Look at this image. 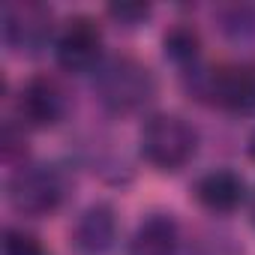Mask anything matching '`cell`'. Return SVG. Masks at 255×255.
<instances>
[{
    "label": "cell",
    "instance_id": "obj_14",
    "mask_svg": "<svg viewBox=\"0 0 255 255\" xmlns=\"http://www.w3.org/2000/svg\"><path fill=\"white\" fill-rule=\"evenodd\" d=\"M189 255H246V252H243V246H237L228 234H201V237L192 243Z\"/></svg>",
    "mask_w": 255,
    "mask_h": 255
},
{
    "label": "cell",
    "instance_id": "obj_5",
    "mask_svg": "<svg viewBox=\"0 0 255 255\" xmlns=\"http://www.w3.org/2000/svg\"><path fill=\"white\" fill-rule=\"evenodd\" d=\"M195 93L210 99V105L228 114H252L255 111V63H225L216 69H192Z\"/></svg>",
    "mask_w": 255,
    "mask_h": 255
},
{
    "label": "cell",
    "instance_id": "obj_15",
    "mask_svg": "<svg viewBox=\"0 0 255 255\" xmlns=\"http://www.w3.org/2000/svg\"><path fill=\"white\" fill-rule=\"evenodd\" d=\"M108 15L120 27H138L150 18V6L147 3H114V6H108Z\"/></svg>",
    "mask_w": 255,
    "mask_h": 255
},
{
    "label": "cell",
    "instance_id": "obj_13",
    "mask_svg": "<svg viewBox=\"0 0 255 255\" xmlns=\"http://www.w3.org/2000/svg\"><path fill=\"white\" fill-rule=\"evenodd\" d=\"M3 255H51V252L45 249V243L36 234H30L24 228H6V234H3Z\"/></svg>",
    "mask_w": 255,
    "mask_h": 255
},
{
    "label": "cell",
    "instance_id": "obj_11",
    "mask_svg": "<svg viewBox=\"0 0 255 255\" xmlns=\"http://www.w3.org/2000/svg\"><path fill=\"white\" fill-rule=\"evenodd\" d=\"M216 27L234 45L255 42V3H225L213 12Z\"/></svg>",
    "mask_w": 255,
    "mask_h": 255
},
{
    "label": "cell",
    "instance_id": "obj_7",
    "mask_svg": "<svg viewBox=\"0 0 255 255\" xmlns=\"http://www.w3.org/2000/svg\"><path fill=\"white\" fill-rule=\"evenodd\" d=\"M69 114V93L57 78L33 75L21 84L15 99V117L24 129H54Z\"/></svg>",
    "mask_w": 255,
    "mask_h": 255
},
{
    "label": "cell",
    "instance_id": "obj_9",
    "mask_svg": "<svg viewBox=\"0 0 255 255\" xmlns=\"http://www.w3.org/2000/svg\"><path fill=\"white\" fill-rule=\"evenodd\" d=\"M195 201L210 213H231L246 201V180L231 168H213L195 180Z\"/></svg>",
    "mask_w": 255,
    "mask_h": 255
},
{
    "label": "cell",
    "instance_id": "obj_12",
    "mask_svg": "<svg viewBox=\"0 0 255 255\" xmlns=\"http://www.w3.org/2000/svg\"><path fill=\"white\" fill-rule=\"evenodd\" d=\"M162 48H165V57H168L174 66H180V69H186V72L198 69L201 39H198V33H195L192 27H186V24L171 27V30L162 36Z\"/></svg>",
    "mask_w": 255,
    "mask_h": 255
},
{
    "label": "cell",
    "instance_id": "obj_10",
    "mask_svg": "<svg viewBox=\"0 0 255 255\" xmlns=\"http://www.w3.org/2000/svg\"><path fill=\"white\" fill-rule=\"evenodd\" d=\"M126 255H180V225L171 213H150L129 237Z\"/></svg>",
    "mask_w": 255,
    "mask_h": 255
},
{
    "label": "cell",
    "instance_id": "obj_1",
    "mask_svg": "<svg viewBox=\"0 0 255 255\" xmlns=\"http://www.w3.org/2000/svg\"><path fill=\"white\" fill-rule=\"evenodd\" d=\"M90 78L96 102L114 117L141 114L159 93L153 69L129 54H108Z\"/></svg>",
    "mask_w": 255,
    "mask_h": 255
},
{
    "label": "cell",
    "instance_id": "obj_6",
    "mask_svg": "<svg viewBox=\"0 0 255 255\" xmlns=\"http://www.w3.org/2000/svg\"><path fill=\"white\" fill-rule=\"evenodd\" d=\"M51 51H54L57 66L69 75H93L99 69V63L108 57L105 42H102V30H99L96 18H90V15L66 18L57 27Z\"/></svg>",
    "mask_w": 255,
    "mask_h": 255
},
{
    "label": "cell",
    "instance_id": "obj_2",
    "mask_svg": "<svg viewBox=\"0 0 255 255\" xmlns=\"http://www.w3.org/2000/svg\"><path fill=\"white\" fill-rule=\"evenodd\" d=\"M138 153L156 171H183L198 153V129L174 111L147 114L138 129Z\"/></svg>",
    "mask_w": 255,
    "mask_h": 255
},
{
    "label": "cell",
    "instance_id": "obj_17",
    "mask_svg": "<svg viewBox=\"0 0 255 255\" xmlns=\"http://www.w3.org/2000/svg\"><path fill=\"white\" fill-rule=\"evenodd\" d=\"M252 222H255V195H252Z\"/></svg>",
    "mask_w": 255,
    "mask_h": 255
},
{
    "label": "cell",
    "instance_id": "obj_8",
    "mask_svg": "<svg viewBox=\"0 0 255 255\" xmlns=\"http://www.w3.org/2000/svg\"><path fill=\"white\" fill-rule=\"evenodd\" d=\"M120 237L117 210L105 201H96L81 210L72 225V246L78 255H111Z\"/></svg>",
    "mask_w": 255,
    "mask_h": 255
},
{
    "label": "cell",
    "instance_id": "obj_16",
    "mask_svg": "<svg viewBox=\"0 0 255 255\" xmlns=\"http://www.w3.org/2000/svg\"><path fill=\"white\" fill-rule=\"evenodd\" d=\"M249 153L255 156V132H252V138H249Z\"/></svg>",
    "mask_w": 255,
    "mask_h": 255
},
{
    "label": "cell",
    "instance_id": "obj_4",
    "mask_svg": "<svg viewBox=\"0 0 255 255\" xmlns=\"http://www.w3.org/2000/svg\"><path fill=\"white\" fill-rule=\"evenodd\" d=\"M0 33L9 51L36 57L45 48H54V12L39 0H9L0 12Z\"/></svg>",
    "mask_w": 255,
    "mask_h": 255
},
{
    "label": "cell",
    "instance_id": "obj_3",
    "mask_svg": "<svg viewBox=\"0 0 255 255\" xmlns=\"http://www.w3.org/2000/svg\"><path fill=\"white\" fill-rule=\"evenodd\" d=\"M69 195V174L54 162H21L6 180V201L15 213L39 219L60 210Z\"/></svg>",
    "mask_w": 255,
    "mask_h": 255
}]
</instances>
